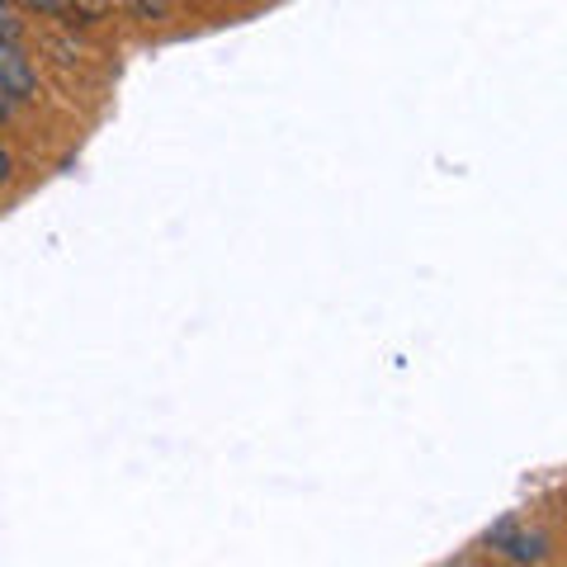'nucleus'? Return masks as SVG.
I'll list each match as a JSON object with an SVG mask.
<instances>
[{"label": "nucleus", "instance_id": "7ed1b4c3", "mask_svg": "<svg viewBox=\"0 0 567 567\" xmlns=\"http://www.w3.org/2000/svg\"><path fill=\"white\" fill-rule=\"evenodd\" d=\"M0 39H20V14L0 0Z\"/></svg>", "mask_w": 567, "mask_h": 567}, {"label": "nucleus", "instance_id": "39448f33", "mask_svg": "<svg viewBox=\"0 0 567 567\" xmlns=\"http://www.w3.org/2000/svg\"><path fill=\"white\" fill-rule=\"evenodd\" d=\"M14 104H20V100H14L6 85H0V118H10V114H14Z\"/></svg>", "mask_w": 567, "mask_h": 567}, {"label": "nucleus", "instance_id": "f257e3e1", "mask_svg": "<svg viewBox=\"0 0 567 567\" xmlns=\"http://www.w3.org/2000/svg\"><path fill=\"white\" fill-rule=\"evenodd\" d=\"M0 85H6L14 100H29L33 91H39V76H33L29 52L14 39H0Z\"/></svg>", "mask_w": 567, "mask_h": 567}, {"label": "nucleus", "instance_id": "f03ea898", "mask_svg": "<svg viewBox=\"0 0 567 567\" xmlns=\"http://www.w3.org/2000/svg\"><path fill=\"white\" fill-rule=\"evenodd\" d=\"M492 548H502L516 563H539L544 558V535H525V529H496Z\"/></svg>", "mask_w": 567, "mask_h": 567}, {"label": "nucleus", "instance_id": "423d86ee", "mask_svg": "<svg viewBox=\"0 0 567 567\" xmlns=\"http://www.w3.org/2000/svg\"><path fill=\"white\" fill-rule=\"evenodd\" d=\"M29 6H39V10H62L66 0H29Z\"/></svg>", "mask_w": 567, "mask_h": 567}, {"label": "nucleus", "instance_id": "20e7f679", "mask_svg": "<svg viewBox=\"0 0 567 567\" xmlns=\"http://www.w3.org/2000/svg\"><path fill=\"white\" fill-rule=\"evenodd\" d=\"M10 181H14V156L0 147V185H10Z\"/></svg>", "mask_w": 567, "mask_h": 567}]
</instances>
